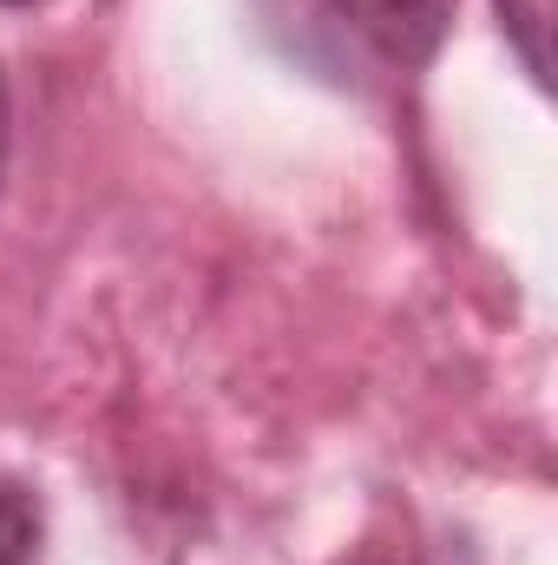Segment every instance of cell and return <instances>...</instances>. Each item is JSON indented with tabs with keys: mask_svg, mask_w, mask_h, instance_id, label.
I'll list each match as a JSON object with an SVG mask.
<instances>
[{
	"mask_svg": "<svg viewBox=\"0 0 558 565\" xmlns=\"http://www.w3.org/2000/svg\"><path fill=\"white\" fill-rule=\"evenodd\" d=\"M264 20L329 79H388L433 60L453 0H264Z\"/></svg>",
	"mask_w": 558,
	"mask_h": 565,
	"instance_id": "cell-1",
	"label": "cell"
},
{
	"mask_svg": "<svg viewBox=\"0 0 558 565\" xmlns=\"http://www.w3.org/2000/svg\"><path fill=\"white\" fill-rule=\"evenodd\" d=\"M506 33L519 46V60L533 66V79H546V26H552V0H500Z\"/></svg>",
	"mask_w": 558,
	"mask_h": 565,
	"instance_id": "cell-2",
	"label": "cell"
},
{
	"mask_svg": "<svg viewBox=\"0 0 558 565\" xmlns=\"http://www.w3.org/2000/svg\"><path fill=\"white\" fill-rule=\"evenodd\" d=\"M33 540H40V520H33V500L0 480V565H26L33 559Z\"/></svg>",
	"mask_w": 558,
	"mask_h": 565,
	"instance_id": "cell-3",
	"label": "cell"
},
{
	"mask_svg": "<svg viewBox=\"0 0 558 565\" xmlns=\"http://www.w3.org/2000/svg\"><path fill=\"white\" fill-rule=\"evenodd\" d=\"M0 164H7V79H0Z\"/></svg>",
	"mask_w": 558,
	"mask_h": 565,
	"instance_id": "cell-4",
	"label": "cell"
},
{
	"mask_svg": "<svg viewBox=\"0 0 558 565\" xmlns=\"http://www.w3.org/2000/svg\"><path fill=\"white\" fill-rule=\"evenodd\" d=\"M0 7H33V0H0Z\"/></svg>",
	"mask_w": 558,
	"mask_h": 565,
	"instance_id": "cell-5",
	"label": "cell"
}]
</instances>
